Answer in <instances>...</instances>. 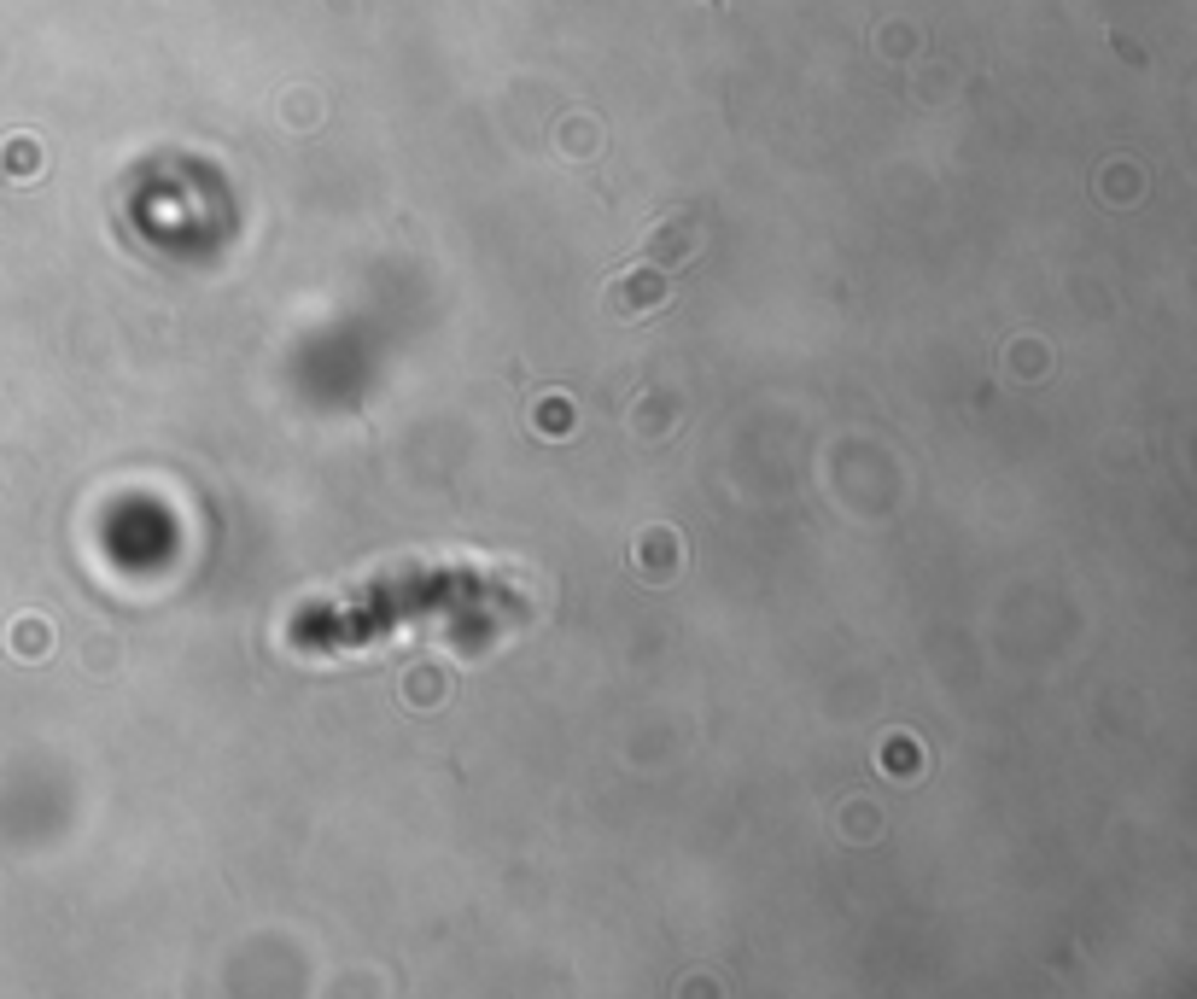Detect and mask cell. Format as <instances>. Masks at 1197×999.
<instances>
[{
  "label": "cell",
  "mask_w": 1197,
  "mask_h": 999,
  "mask_svg": "<svg viewBox=\"0 0 1197 999\" xmlns=\"http://www.w3.org/2000/svg\"><path fill=\"white\" fill-rule=\"evenodd\" d=\"M532 427H538V433H549V439H567V433H573V404H567L561 392H549L544 404L532 409Z\"/></svg>",
  "instance_id": "6da1fadb"
},
{
  "label": "cell",
  "mask_w": 1197,
  "mask_h": 999,
  "mask_svg": "<svg viewBox=\"0 0 1197 999\" xmlns=\"http://www.w3.org/2000/svg\"><path fill=\"white\" fill-rule=\"evenodd\" d=\"M12 643H18V655L41 661V655H47V626H41V620H24V626L12 631Z\"/></svg>",
  "instance_id": "7a4b0ae2"
}]
</instances>
